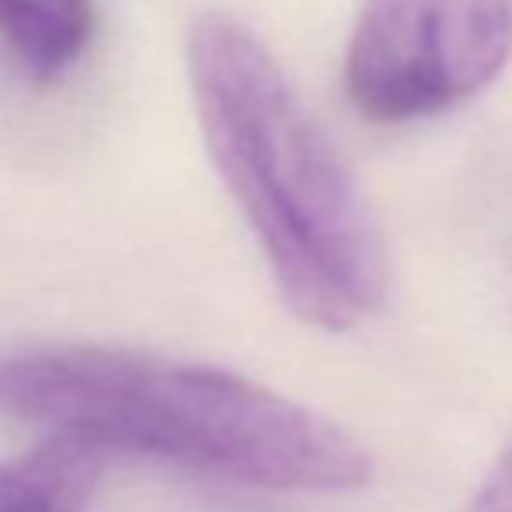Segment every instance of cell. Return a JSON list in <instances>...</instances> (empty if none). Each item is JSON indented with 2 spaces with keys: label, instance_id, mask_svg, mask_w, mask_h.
Instances as JSON below:
<instances>
[{
  "label": "cell",
  "instance_id": "obj_1",
  "mask_svg": "<svg viewBox=\"0 0 512 512\" xmlns=\"http://www.w3.org/2000/svg\"><path fill=\"white\" fill-rule=\"evenodd\" d=\"M185 67L206 154L297 321L328 335L384 304L387 258L352 171L272 49L230 14L189 28Z\"/></svg>",
  "mask_w": 512,
  "mask_h": 512
},
{
  "label": "cell",
  "instance_id": "obj_2",
  "mask_svg": "<svg viewBox=\"0 0 512 512\" xmlns=\"http://www.w3.org/2000/svg\"><path fill=\"white\" fill-rule=\"evenodd\" d=\"M0 418L272 492H352V432L230 370L102 345L0 352Z\"/></svg>",
  "mask_w": 512,
  "mask_h": 512
},
{
  "label": "cell",
  "instance_id": "obj_3",
  "mask_svg": "<svg viewBox=\"0 0 512 512\" xmlns=\"http://www.w3.org/2000/svg\"><path fill=\"white\" fill-rule=\"evenodd\" d=\"M512 60V0H363L345 49V98L380 126L478 98Z\"/></svg>",
  "mask_w": 512,
  "mask_h": 512
},
{
  "label": "cell",
  "instance_id": "obj_4",
  "mask_svg": "<svg viewBox=\"0 0 512 512\" xmlns=\"http://www.w3.org/2000/svg\"><path fill=\"white\" fill-rule=\"evenodd\" d=\"M95 0H0V42L32 81L63 77L95 39Z\"/></svg>",
  "mask_w": 512,
  "mask_h": 512
},
{
  "label": "cell",
  "instance_id": "obj_5",
  "mask_svg": "<svg viewBox=\"0 0 512 512\" xmlns=\"http://www.w3.org/2000/svg\"><path fill=\"white\" fill-rule=\"evenodd\" d=\"M105 457L81 439L49 436L39 450L0 464V512H84Z\"/></svg>",
  "mask_w": 512,
  "mask_h": 512
},
{
  "label": "cell",
  "instance_id": "obj_6",
  "mask_svg": "<svg viewBox=\"0 0 512 512\" xmlns=\"http://www.w3.org/2000/svg\"><path fill=\"white\" fill-rule=\"evenodd\" d=\"M457 512H512V439Z\"/></svg>",
  "mask_w": 512,
  "mask_h": 512
}]
</instances>
